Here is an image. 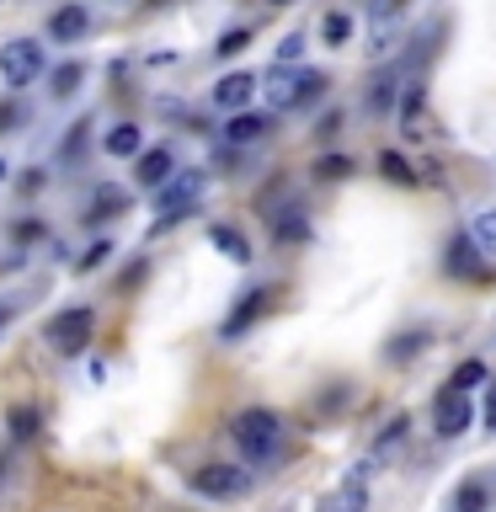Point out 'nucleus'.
<instances>
[{
  "mask_svg": "<svg viewBox=\"0 0 496 512\" xmlns=\"http://www.w3.org/2000/svg\"><path fill=\"white\" fill-rule=\"evenodd\" d=\"M235 443H240V454H246V464H278L283 459V416L278 411H267V406H251V411H240L235 422Z\"/></svg>",
  "mask_w": 496,
  "mask_h": 512,
  "instance_id": "nucleus-1",
  "label": "nucleus"
},
{
  "mask_svg": "<svg viewBox=\"0 0 496 512\" xmlns=\"http://www.w3.org/2000/svg\"><path fill=\"white\" fill-rule=\"evenodd\" d=\"M272 86H267V107L272 112H294V107H310L326 96L331 80L320 75V70H288V64H272Z\"/></svg>",
  "mask_w": 496,
  "mask_h": 512,
  "instance_id": "nucleus-2",
  "label": "nucleus"
},
{
  "mask_svg": "<svg viewBox=\"0 0 496 512\" xmlns=\"http://www.w3.org/2000/svg\"><path fill=\"white\" fill-rule=\"evenodd\" d=\"M203 187H208V171H176L171 182L155 192V214H160V224H155V230H166V224H176V219H182L187 208L203 198Z\"/></svg>",
  "mask_w": 496,
  "mask_h": 512,
  "instance_id": "nucleus-3",
  "label": "nucleus"
},
{
  "mask_svg": "<svg viewBox=\"0 0 496 512\" xmlns=\"http://www.w3.org/2000/svg\"><path fill=\"white\" fill-rule=\"evenodd\" d=\"M91 331H96V310H86V304H75V310H59V315L43 326L48 347H54V352H64V358H75V352H86Z\"/></svg>",
  "mask_w": 496,
  "mask_h": 512,
  "instance_id": "nucleus-4",
  "label": "nucleus"
},
{
  "mask_svg": "<svg viewBox=\"0 0 496 512\" xmlns=\"http://www.w3.org/2000/svg\"><path fill=\"white\" fill-rule=\"evenodd\" d=\"M38 75H43V43H32V38H11V43H0V80H6L11 91L32 86Z\"/></svg>",
  "mask_w": 496,
  "mask_h": 512,
  "instance_id": "nucleus-5",
  "label": "nucleus"
},
{
  "mask_svg": "<svg viewBox=\"0 0 496 512\" xmlns=\"http://www.w3.org/2000/svg\"><path fill=\"white\" fill-rule=\"evenodd\" d=\"M192 491L214 496V502H230V496L251 491V470H235V464H203V470H192Z\"/></svg>",
  "mask_w": 496,
  "mask_h": 512,
  "instance_id": "nucleus-6",
  "label": "nucleus"
},
{
  "mask_svg": "<svg viewBox=\"0 0 496 512\" xmlns=\"http://www.w3.org/2000/svg\"><path fill=\"white\" fill-rule=\"evenodd\" d=\"M432 422H438V438H464V432L475 427V406L464 390H438V400H432Z\"/></svg>",
  "mask_w": 496,
  "mask_h": 512,
  "instance_id": "nucleus-7",
  "label": "nucleus"
},
{
  "mask_svg": "<svg viewBox=\"0 0 496 512\" xmlns=\"http://www.w3.org/2000/svg\"><path fill=\"white\" fill-rule=\"evenodd\" d=\"M443 267L454 272V278H470V283H491V262H486V251L475 246V235H470V230L448 240V256H443Z\"/></svg>",
  "mask_w": 496,
  "mask_h": 512,
  "instance_id": "nucleus-8",
  "label": "nucleus"
},
{
  "mask_svg": "<svg viewBox=\"0 0 496 512\" xmlns=\"http://www.w3.org/2000/svg\"><path fill=\"white\" fill-rule=\"evenodd\" d=\"M267 304H272V288H246L235 310L219 320V342H240V336H246V331L256 326V320L267 315Z\"/></svg>",
  "mask_w": 496,
  "mask_h": 512,
  "instance_id": "nucleus-9",
  "label": "nucleus"
},
{
  "mask_svg": "<svg viewBox=\"0 0 496 512\" xmlns=\"http://www.w3.org/2000/svg\"><path fill=\"white\" fill-rule=\"evenodd\" d=\"M171 176H176V150H171V144H150V150L139 155V166H134V182L144 192H160Z\"/></svg>",
  "mask_w": 496,
  "mask_h": 512,
  "instance_id": "nucleus-10",
  "label": "nucleus"
},
{
  "mask_svg": "<svg viewBox=\"0 0 496 512\" xmlns=\"http://www.w3.org/2000/svg\"><path fill=\"white\" fill-rule=\"evenodd\" d=\"M86 32H91V11H86V6H75V0L48 16V38H54V43H80Z\"/></svg>",
  "mask_w": 496,
  "mask_h": 512,
  "instance_id": "nucleus-11",
  "label": "nucleus"
},
{
  "mask_svg": "<svg viewBox=\"0 0 496 512\" xmlns=\"http://www.w3.org/2000/svg\"><path fill=\"white\" fill-rule=\"evenodd\" d=\"M363 475H368V464H358L347 480H342V491H331L326 502H320L315 512H363L368 507V491H363Z\"/></svg>",
  "mask_w": 496,
  "mask_h": 512,
  "instance_id": "nucleus-12",
  "label": "nucleus"
},
{
  "mask_svg": "<svg viewBox=\"0 0 496 512\" xmlns=\"http://www.w3.org/2000/svg\"><path fill=\"white\" fill-rule=\"evenodd\" d=\"M272 118L278 112H230V123H224V144H251V139H262L267 128H272Z\"/></svg>",
  "mask_w": 496,
  "mask_h": 512,
  "instance_id": "nucleus-13",
  "label": "nucleus"
},
{
  "mask_svg": "<svg viewBox=\"0 0 496 512\" xmlns=\"http://www.w3.org/2000/svg\"><path fill=\"white\" fill-rule=\"evenodd\" d=\"M102 150H107L112 160H139V155H144V128H139V123H118V128H107Z\"/></svg>",
  "mask_w": 496,
  "mask_h": 512,
  "instance_id": "nucleus-14",
  "label": "nucleus"
},
{
  "mask_svg": "<svg viewBox=\"0 0 496 512\" xmlns=\"http://www.w3.org/2000/svg\"><path fill=\"white\" fill-rule=\"evenodd\" d=\"M251 91H256V75H246V70H235V75H224L219 86H214V102L224 107V112H240L251 102Z\"/></svg>",
  "mask_w": 496,
  "mask_h": 512,
  "instance_id": "nucleus-15",
  "label": "nucleus"
},
{
  "mask_svg": "<svg viewBox=\"0 0 496 512\" xmlns=\"http://www.w3.org/2000/svg\"><path fill=\"white\" fill-rule=\"evenodd\" d=\"M208 240H214V251H224L235 267L251 262V240L240 235V230H230V224H214V230H208Z\"/></svg>",
  "mask_w": 496,
  "mask_h": 512,
  "instance_id": "nucleus-16",
  "label": "nucleus"
},
{
  "mask_svg": "<svg viewBox=\"0 0 496 512\" xmlns=\"http://www.w3.org/2000/svg\"><path fill=\"white\" fill-rule=\"evenodd\" d=\"M406 438H411V416L400 411V416H390V422L379 427V438H374V459H390L395 448H406Z\"/></svg>",
  "mask_w": 496,
  "mask_h": 512,
  "instance_id": "nucleus-17",
  "label": "nucleus"
},
{
  "mask_svg": "<svg viewBox=\"0 0 496 512\" xmlns=\"http://www.w3.org/2000/svg\"><path fill=\"white\" fill-rule=\"evenodd\" d=\"M491 507V486L486 480H459V491H454V512H486Z\"/></svg>",
  "mask_w": 496,
  "mask_h": 512,
  "instance_id": "nucleus-18",
  "label": "nucleus"
},
{
  "mask_svg": "<svg viewBox=\"0 0 496 512\" xmlns=\"http://www.w3.org/2000/svg\"><path fill=\"white\" fill-rule=\"evenodd\" d=\"M272 240H283V246H299V240H310V219H304L299 208H288V214H278V224H272Z\"/></svg>",
  "mask_w": 496,
  "mask_h": 512,
  "instance_id": "nucleus-19",
  "label": "nucleus"
},
{
  "mask_svg": "<svg viewBox=\"0 0 496 512\" xmlns=\"http://www.w3.org/2000/svg\"><path fill=\"white\" fill-rule=\"evenodd\" d=\"M448 384H454V390H464V395H470V390H480V384H491V368L480 363V358H464V363L454 368V374H448Z\"/></svg>",
  "mask_w": 496,
  "mask_h": 512,
  "instance_id": "nucleus-20",
  "label": "nucleus"
},
{
  "mask_svg": "<svg viewBox=\"0 0 496 512\" xmlns=\"http://www.w3.org/2000/svg\"><path fill=\"white\" fill-rule=\"evenodd\" d=\"M395 91H400V64H395V70H379V75H374V91H368V112H384V107L395 102Z\"/></svg>",
  "mask_w": 496,
  "mask_h": 512,
  "instance_id": "nucleus-21",
  "label": "nucleus"
},
{
  "mask_svg": "<svg viewBox=\"0 0 496 512\" xmlns=\"http://www.w3.org/2000/svg\"><path fill=\"white\" fill-rule=\"evenodd\" d=\"M320 182H347L352 171H358V160L352 155H315V166H310Z\"/></svg>",
  "mask_w": 496,
  "mask_h": 512,
  "instance_id": "nucleus-22",
  "label": "nucleus"
},
{
  "mask_svg": "<svg viewBox=\"0 0 496 512\" xmlns=\"http://www.w3.org/2000/svg\"><path fill=\"white\" fill-rule=\"evenodd\" d=\"M470 235L486 256H496V208H480V214L470 219Z\"/></svg>",
  "mask_w": 496,
  "mask_h": 512,
  "instance_id": "nucleus-23",
  "label": "nucleus"
},
{
  "mask_svg": "<svg viewBox=\"0 0 496 512\" xmlns=\"http://www.w3.org/2000/svg\"><path fill=\"white\" fill-rule=\"evenodd\" d=\"M379 176H384V182H400V187H411V182H416L411 160H406V155H395V150H384V155H379Z\"/></svg>",
  "mask_w": 496,
  "mask_h": 512,
  "instance_id": "nucleus-24",
  "label": "nucleus"
},
{
  "mask_svg": "<svg viewBox=\"0 0 496 512\" xmlns=\"http://www.w3.org/2000/svg\"><path fill=\"white\" fill-rule=\"evenodd\" d=\"M80 80H86V64H59V70H54V86H48V91H54V96H75L80 91Z\"/></svg>",
  "mask_w": 496,
  "mask_h": 512,
  "instance_id": "nucleus-25",
  "label": "nucleus"
},
{
  "mask_svg": "<svg viewBox=\"0 0 496 512\" xmlns=\"http://www.w3.org/2000/svg\"><path fill=\"white\" fill-rule=\"evenodd\" d=\"M123 203H128V198H123L118 187H102V192H96V198H91V214H86V219H91V224H96V219H112V214H118Z\"/></svg>",
  "mask_w": 496,
  "mask_h": 512,
  "instance_id": "nucleus-26",
  "label": "nucleus"
},
{
  "mask_svg": "<svg viewBox=\"0 0 496 512\" xmlns=\"http://www.w3.org/2000/svg\"><path fill=\"white\" fill-rule=\"evenodd\" d=\"M320 38H326L331 48H342V43L352 38V16H347V11H331V16H326V27H320Z\"/></svg>",
  "mask_w": 496,
  "mask_h": 512,
  "instance_id": "nucleus-27",
  "label": "nucleus"
},
{
  "mask_svg": "<svg viewBox=\"0 0 496 512\" xmlns=\"http://www.w3.org/2000/svg\"><path fill=\"white\" fill-rule=\"evenodd\" d=\"M38 432V406H11V438H32Z\"/></svg>",
  "mask_w": 496,
  "mask_h": 512,
  "instance_id": "nucleus-28",
  "label": "nucleus"
},
{
  "mask_svg": "<svg viewBox=\"0 0 496 512\" xmlns=\"http://www.w3.org/2000/svg\"><path fill=\"white\" fill-rule=\"evenodd\" d=\"M246 48H251V32H246V27H235V32H224V38L214 43V54H219V59H230V54H246Z\"/></svg>",
  "mask_w": 496,
  "mask_h": 512,
  "instance_id": "nucleus-29",
  "label": "nucleus"
},
{
  "mask_svg": "<svg viewBox=\"0 0 496 512\" xmlns=\"http://www.w3.org/2000/svg\"><path fill=\"white\" fill-rule=\"evenodd\" d=\"M299 59H304V32H288L278 43V54H272V64H299Z\"/></svg>",
  "mask_w": 496,
  "mask_h": 512,
  "instance_id": "nucleus-30",
  "label": "nucleus"
},
{
  "mask_svg": "<svg viewBox=\"0 0 496 512\" xmlns=\"http://www.w3.org/2000/svg\"><path fill=\"white\" fill-rule=\"evenodd\" d=\"M107 256H112V240H96V246H91L86 256H80V262H75V272H96V267L107 262Z\"/></svg>",
  "mask_w": 496,
  "mask_h": 512,
  "instance_id": "nucleus-31",
  "label": "nucleus"
},
{
  "mask_svg": "<svg viewBox=\"0 0 496 512\" xmlns=\"http://www.w3.org/2000/svg\"><path fill=\"white\" fill-rule=\"evenodd\" d=\"M86 128H91V123H75L70 144H64V160H75V155H80V144H86Z\"/></svg>",
  "mask_w": 496,
  "mask_h": 512,
  "instance_id": "nucleus-32",
  "label": "nucleus"
},
{
  "mask_svg": "<svg viewBox=\"0 0 496 512\" xmlns=\"http://www.w3.org/2000/svg\"><path fill=\"white\" fill-rule=\"evenodd\" d=\"M480 416H486V432H496V379L486 384V411Z\"/></svg>",
  "mask_w": 496,
  "mask_h": 512,
  "instance_id": "nucleus-33",
  "label": "nucleus"
},
{
  "mask_svg": "<svg viewBox=\"0 0 496 512\" xmlns=\"http://www.w3.org/2000/svg\"><path fill=\"white\" fill-rule=\"evenodd\" d=\"M336 128H342V112H326V118H320V128H315V134H320V139H331Z\"/></svg>",
  "mask_w": 496,
  "mask_h": 512,
  "instance_id": "nucleus-34",
  "label": "nucleus"
},
{
  "mask_svg": "<svg viewBox=\"0 0 496 512\" xmlns=\"http://www.w3.org/2000/svg\"><path fill=\"white\" fill-rule=\"evenodd\" d=\"M11 123H22V107H0V134H6Z\"/></svg>",
  "mask_w": 496,
  "mask_h": 512,
  "instance_id": "nucleus-35",
  "label": "nucleus"
},
{
  "mask_svg": "<svg viewBox=\"0 0 496 512\" xmlns=\"http://www.w3.org/2000/svg\"><path fill=\"white\" fill-rule=\"evenodd\" d=\"M11 315H16V304H0V331L11 326Z\"/></svg>",
  "mask_w": 496,
  "mask_h": 512,
  "instance_id": "nucleus-36",
  "label": "nucleus"
},
{
  "mask_svg": "<svg viewBox=\"0 0 496 512\" xmlns=\"http://www.w3.org/2000/svg\"><path fill=\"white\" fill-rule=\"evenodd\" d=\"M267 6H294V0H267Z\"/></svg>",
  "mask_w": 496,
  "mask_h": 512,
  "instance_id": "nucleus-37",
  "label": "nucleus"
},
{
  "mask_svg": "<svg viewBox=\"0 0 496 512\" xmlns=\"http://www.w3.org/2000/svg\"><path fill=\"white\" fill-rule=\"evenodd\" d=\"M0 182H6V160H0Z\"/></svg>",
  "mask_w": 496,
  "mask_h": 512,
  "instance_id": "nucleus-38",
  "label": "nucleus"
},
{
  "mask_svg": "<svg viewBox=\"0 0 496 512\" xmlns=\"http://www.w3.org/2000/svg\"><path fill=\"white\" fill-rule=\"evenodd\" d=\"M150 6H171V0H150Z\"/></svg>",
  "mask_w": 496,
  "mask_h": 512,
  "instance_id": "nucleus-39",
  "label": "nucleus"
}]
</instances>
